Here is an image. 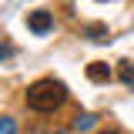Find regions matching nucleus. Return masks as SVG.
<instances>
[{
  "instance_id": "obj_8",
  "label": "nucleus",
  "mask_w": 134,
  "mask_h": 134,
  "mask_svg": "<svg viewBox=\"0 0 134 134\" xmlns=\"http://www.w3.org/2000/svg\"><path fill=\"white\" fill-rule=\"evenodd\" d=\"M7 57H14V47L10 44H0V60H7Z\"/></svg>"
},
{
  "instance_id": "obj_3",
  "label": "nucleus",
  "mask_w": 134,
  "mask_h": 134,
  "mask_svg": "<svg viewBox=\"0 0 134 134\" xmlns=\"http://www.w3.org/2000/svg\"><path fill=\"white\" fill-rule=\"evenodd\" d=\"M87 77L94 84H107L111 81V67L104 64V60H94V64H87Z\"/></svg>"
},
{
  "instance_id": "obj_6",
  "label": "nucleus",
  "mask_w": 134,
  "mask_h": 134,
  "mask_svg": "<svg viewBox=\"0 0 134 134\" xmlns=\"http://www.w3.org/2000/svg\"><path fill=\"white\" fill-rule=\"evenodd\" d=\"M121 81L127 84V87H134V67L127 64V60H124V64H121Z\"/></svg>"
},
{
  "instance_id": "obj_5",
  "label": "nucleus",
  "mask_w": 134,
  "mask_h": 134,
  "mask_svg": "<svg viewBox=\"0 0 134 134\" xmlns=\"http://www.w3.org/2000/svg\"><path fill=\"white\" fill-rule=\"evenodd\" d=\"M94 121H97V117L84 111V114H77V117H74V124H70V127H74L77 134H84V131H91V127H94Z\"/></svg>"
},
{
  "instance_id": "obj_9",
  "label": "nucleus",
  "mask_w": 134,
  "mask_h": 134,
  "mask_svg": "<svg viewBox=\"0 0 134 134\" xmlns=\"http://www.w3.org/2000/svg\"><path fill=\"white\" fill-rule=\"evenodd\" d=\"M100 134H121V131H117V127H107V131H100Z\"/></svg>"
},
{
  "instance_id": "obj_2",
  "label": "nucleus",
  "mask_w": 134,
  "mask_h": 134,
  "mask_svg": "<svg viewBox=\"0 0 134 134\" xmlns=\"http://www.w3.org/2000/svg\"><path fill=\"white\" fill-rule=\"evenodd\" d=\"M27 27H30L34 34H50V30H54V14H47V10H34V14L27 17Z\"/></svg>"
},
{
  "instance_id": "obj_10",
  "label": "nucleus",
  "mask_w": 134,
  "mask_h": 134,
  "mask_svg": "<svg viewBox=\"0 0 134 134\" xmlns=\"http://www.w3.org/2000/svg\"><path fill=\"white\" fill-rule=\"evenodd\" d=\"M54 134H67V131H54Z\"/></svg>"
},
{
  "instance_id": "obj_4",
  "label": "nucleus",
  "mask_w": 134,
  "mask_h": 134,
  "mask_svg": "<svg viewBox=\"0 0 134 134\" xmlns=\"http://www.w3.org/2000/svg\"><path fill=\"white\" fill-rule=\"evenodd\" d=\"M84 37L94 40V44H107V27H104V24H87V27H84Z\"/></svg>"
},
{
  "instance_id": "obj_1",
  "label": "nucleus",
  "mask_w": 134,
  "mask_h": 134,
  "mask_svg": "<svg viewBox=\"0 0 134 134\" xmlns=\"http://www.w3.org/2000/svg\"><path fill=\"white\" fill-rule=\"evenodd\" d=\"M64 100H67V87L54 77H44V81L27 87V104L34 111H57Z\"/></svg>"
},
{
  "instance_id": "obj_7",
  "label": "nucleus",
  "mask_w": 134,
  "mask_h": 134,
  "mask_svg": "<svg viewBox=\"0 0 134 134\" xmlns=\"http://www.w3.org/2000/svg\"><path fill=\"white\" fill-rule=\"evenodd\" d=\"M0 134H17V121L14 117H0Z\"/></svg>"
}]
</instances>
